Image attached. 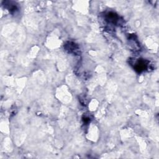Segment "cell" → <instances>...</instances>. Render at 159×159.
I'll return each mask as SVG.
<instances>
[{"mask_svg":"<svg viewBox=\"0 0 159 159\" xmlns=\"http://www.w3.org/2000/svg\"><path fill=\"white\" fill-rule=\"evenodd\" d=\"M147 67V64L145 63V60H139L135 64V69L138 72H142L144 71Z\"/></svg>","mask_w":159,"mask_h":159,"instance_id":"1","label":"cell"}]
</instances>
